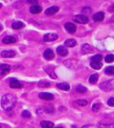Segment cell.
I'll list each match as a JSON object with an SVG mask.
<instances>
[{
	"label": "cell",
	"instance_id": "1",
	"mask_svg": "<svg viewBox=\"0 0 114 128\" xmlns=\"http://www.w3.org/2000/svg\"><path fill=\"white\" fill-rule=\"evenodd\" d=\"M17 103V98L12 94H5L2 96L1 100V105L2 108L6 111H9L16 105Z\"/></svg>",
	"mask_w": 114,
	"mask_h": 128
},
{
	"label": "cell",
	"instance_id": "2",
	"mask_svg": "<svg viewBox=\"0 0 114 128\" xmlns=\"http://www.w3.org/2000/svg\"><path fill=\"white\" fill-rule=\"evenodd\" d=\"M99 88L101 90L106 92L113 90V89H114V79L111 80L101 82L99 85Z\"/></svg>",
	"mask_w": 114,
	"mask_h": 128
},
{
	"label": "cell",
	"instance_id": "3",
	"mask_svg": "<svg viewBox=\"0 0 114 128\" xmlns=\"http://www.w3.org/2000/svg\"><path fill=\"white\" fill-rule=\"evenodd\" d=\"M73 21L75 22L78 24H86L88 22V18L86 16L83 15V14H78V15H76L73 16Z\"/></svg>",
	"mask_w": 114,
	"mask_h": 128
},
{
	"label": "cell",
	"instance_id": "4",
	"mask_svg": "<svg viewBox=\"0 0 114 128\" xmlns=\"http://www.w3.org/2000/svg\"><path fill=\"white\" fill-rule=\"evenodd\" d=\"M58 35L56 34H51L49 33L46 34L44 36V41L46 42H51V41H54L58 39Z\"/></svg>",
	"mask_w": 114,
	"mask_h": 128
},
{
	"label": "cell",
	"instance_id": "5",
	"mask_svg": "<svg viewBox=\"0 0 114 128\" xmlns=\"http://www.w3.org/2000/svg\"><path fill=\"white\" fill-rule=\"evenodd\" d=\"M11 70V67L8 64H1L0 65V75L1 76H5L9 73Z\"/></svg>",
	"mask_w": 114,
	"mask_h": 128
},
{
	"label": "cell",
	"instance_id": "6",
	"mask_svg": "<svg viewBox=\"0 0 114 128\" xmlns=\"http://www.w3.org/2000/svg\"><path fill=\"white\" fill-rule=\"evenodd\" d=\"M39 98H41L42 100L49 101L52 100L54 98V95H52L51 93H49V92H41L39 95Z\"/></svg>",
	"mask_w": 114,
	"mask_h": 128
},
{
	"label": "cell",
	"instance_id": "7",
	"mask_svg": "<svg viewBox=\"0 0 114 128\" xmlns=\"http://www.w3.org/2000/svg\"><path fill=\"white\" fill-rule=\"evenodd\" d=\"M65 28L67 30V32H68L71 34H73L75 33L76 31V25L73 23L71 22H67L65 24Z\"/></svg>",
	"mask_w": 114,
	"mask_h": 128
},
{
	"label": "cell",
	"instance_id": "8",
	"mask_svg": "<svg viewBox=\"0 0 114 128\" xmlns=\"http://www.w3.org/2000/svg\"><path fill=\"white\" fill-rule=\"evenodd\" d=\"M16 55V52L13 50H3L1 53V56L3 58H13Z\"/></svg>",
	"mask_w": 114,
	"mask_h": 128
},
{
	"label": "cell",
	"instance_id": "9",
	"mask_svg": "<svg viewBox=\"0 0 114 128\" xmlns=\"http://www.w3.org/2000/svg\"><path fill=\"white\" fill-rule=\"evenodd\" d=\"M54 51L48 48L44 52V57L45 58L46 60H52L54 58Z\"/></svg>",
	"mask_w": 114,
	"mask_h": 128
},
{
	"label": "cell",
	"instance_id": "10",
	"mask_svg": "<svg viewBox=\"0 0 114 128\" xmlns=\"http://www.w3.org/2000/svg\"><path fill=\"white\" fill-rule=\"evenodd\" d=\"M59 8L56 6H53L51 7H49L48 9H46L45 11V14L47 15V16H51V15H54V14H56L57 12H59Z\"/></svg>",
	"mask_w": 114,
	"mask_h": 128
},
{
	"label": "cell",
	"instance_id": "11",
	"mask_svg": "<svg viewBox=\"0 0 114 128\" xmlns=\"http://www.w3.org/2000/svg\"><path fill=\"white\" fill-rule=\"evenodd\" d=\"M64 65L69 68H74L77 65V60L73 59H68L64 61Z\"/></svg>",
	"mask_w": 114,
	"mask_h": 128
},
{
	"label": "cell",
	"instance_id": "12",
	"mask_svg": "<svg viewBox=\"0 0 114 128\" xmlns=\"http://www.w3.org/2000/svg\"><path fill=\"white\" fill-rule=\"evenodd\" d=\"M56 52L59 55L61 56H66L68 55V50L66 48V46H60L56 48Z\"/></svg>",
	"mask_w": 114,
	"mask_h": 128
},
{
	"label": "cell",
	"instance_id": "13",
	"mask_svg": "<svg viewBox=\"0 0 114 128\" xmlns=\"http://www.w3.org/2000/svg\"><path fill=\"white\" fill-rule=\"evenodd\" d=\"M9 86L12 88H22V85L17 79H12L9 82Z\"/></svg>",
	"mask_w": 114,
	"mask_h": 128
},
{
	"label": "cell",
	"instance_id": "14",
	"mask_svg": "<svg viewBox=\"0 0 114 128\" xmlns=\"http://www.w3.org/2000/svg\"><path fill=\"white\" fill-rule=\"evenodd\" d=\"M81 51L83 54H88L93 52V48L89 44H85L81 46Z\"/></svg>",
	"mask_w": 114,
	"mask_h": 128
},
{
	"label": "cell",
	"instance_id": "15",
	"mask_svg": "<svg viewBox=\"0 0 114 128\" xmlns=\"http://www.w3.org/2000/svg\"><path fill=\"white\" fill-rule=\"evenodd\" d=\"M16 41H17V39L14 36H7L5 37L2 40V42L5 44H14V43H16Z\"/></svg>",
	"mask_w": 114,
	"mask_h": 128
},
{
	"label": "cell",
	"instance_id": "16",
	"mask_svg": "<svg viewBox=\"0 0 114 128\" xmlns=\"http://www.w3.org/2000/svg\"><path fill=\"white\" fill-rule=\"evenodd\" d=\"M90 66L91 68L95 70H100L103 67V64L100 61H94V60H91Z\"/></svg>",
	"mask_w": 114,
	"mask_h": 128
},
{
	"label": "cell",
	"instance_id": "17",
	"mask_svg": "<svg viewBox=\"0 0 114 128\" xmlns=\"http://www.w3.org/2000/svg\"><path fill=\"white\" fill-rule=\"evenodd\" d=\"M29 10H30V12H31V13L36 14H39V13L41 12L42 9H41V7L40 6L34 4V5H32V6L30 7Z\"/></svg>",
	"mask_w": 114,
	"mask_h": 128
},
{
	"label": "cell",
	"instance_id": "18",
	"mask_svg": "<svg viewBox=\"0 0 114 128\" xmlns=\"http://www.w3.org/2000/svg\"><path fill=\"white\" fill-rule=\"evenodd\" d=\"M40 125L42 128H54V124L50 121H41L40 122Z\"/></svg>",
	"mask_w": 114,
	"mask_h": 128
},
{
	"label": "cell",
	"instance_id": "19",
	"mask_svg": "<svg viewBox=\"0 0 114 128\" xmlns=\"http://www.w3.org/2000/svg\"><path fill=\"white\" fill-rule=\"evenodd\" d=\"M77 42L76 40H74L73 38H69L66 40V41L64 42V45L66 46V47H70V48H72L76 45Z\"/></svg>",
	"mask_w": 114,
	"mask_h": 128
},
{
	"label": "cell",
	"instance_id": "20",
	"mask_svg": "<svg viewBox=\"0 0 114 128\" xmlns=\"http://www.w3.org/2000/svg\"><path fill=\"white\" fill-rule=\"evenodd\" d=\"M93 18L95 22H101L104 18V14L103 12H98L93 16Z\"/></svg>",
	"mask_w": 114,
	"mask_h": 128
},
{
	"label": "cell",
	"instance_id": "21",
	"mask_svg": "<svg viewBox=\"0 0 114 128\" xmlns=\"http://www.w3.org/2000/svg\"><path fill=\"white\" fill-rule=\"evenodd\" d=\"M56 86L58 88H59L61 90H69L70 89V86L68 85V83H66V82H61V83H58L56 85Z\"/></svg>",
	"mask_w": 114,
	"mask_h": 128
},
{
	"label": "cell",
	"instance_id": "22",
	"mask_svg": "<svg viewBox=\"0 0 114 128\" xmlns=\"http://www.w3.org/2000/svg\"><path fill=\"white\" fill-rule=\"evenodd\" d=\"M98 80V75L97 73H93L89 78V82L91 84H96Z\"/></svg>",
	"mask_w": 114,
	"mask_h": 128
},
{
	"label": "cell",
	"instance_id": "23",
	"mask_svg": "<svg viewBox=\"0 0 114 128\" xmlns=\"http://www.w3.org/2000/svg\"><path fill=\"white\" fill-rule=\"evenodd\" d=\"M24 26V24H23V22H14V23L12 24V28L16 29V30L22 28Z\"/></svg>",
	"mask_w": 114,
	"mask_h": 128
},
{
	"label": "cell",
	"instance_id": "24",
	"mask_svg": "<svg viewBox=\"0 0 114 128\" xmlns=\"http://www.w3.org/2000/svg\"><path fill=\"white\" fill-rule=\"evenodd\" d=\"M38 86L40 88H48L49 87L50 83L48 82V81H46V80H40V81L39 82Z\"/></svg>",
	"mask_w": 114,
	"mask_h": 128
},
{
	"label": "cell",
	"instance_id": "25",
	"mask_svg": "<svg viewBox=\"0 0 114 128\" xmlns=\"http://www.w3.org/2000/svg\"><path fill=\"white\" fill-rule=\"evenodd\" d=\"M98 127L100 128H114V122L110 124L99 123Z\"/></svg>",
	"mask_w": 114,
	"mask_h": 128
},
{
	"label": "cell",
	"instance_id": "26",
	"mask_svg": "<svg viewBox=\"0 0 114 128\" xmlns=\"http://www.w3.org/2000/svg\"><path fill=\"white\" fill-rule=\"evenodd\" d=\"M105 73L107 75H114V66L107 67L105 70Z\"/></svg>",
	"mask_w": 114,
	"mask_h": 128
},
{
	"label": "cell",
	"instance_id": "27",
	"mask_svg": "<svg viewBox=\"0 0 114 128\" xmlns=\"http://www.w3.org/2000/svg\"><path fill=\"white\" fill-rule=\"evenodd\" d=\"M105 61L106 63H112L114 61V55L109 54L105 57Z\"/></svg>",
	"mask_w": 114,
	"mask_h": 128
},
{
	"label": "cell",
	"instance_id": "28",
	"mask_svg": "<svg viewBox=\"0 0 114 128\" xmlns=\"http://www.w3.org/2000/svg\"><path fill=\"white\" fill-rule=\"evenodd\" d=\"M76 91L78 92H80V93H85L87 91V88L84 86H78L76 88Z\"/></svg>",
	"mask_w": 114,
	"mask_h": 128
},
{
	"label": "cell",
	"instance_id": "29",
	"mask_svg": "<svg viewBox=\"0 0 114 128\" xmlns=\"http://www.w3.org/2000/svg\"><path fill=\"white\" fill-rule=\"evenodd\" d=\"M91 60H94V61H100V62H101V60H102V56L100 55V54L95 55L94 56H93V57L91 58Z\"/></svg>",
	"mask_w": 114,
	"mask_h": 128
},
{
	"label": "cell",
	"instance_id": "30",
	"mask_svg": "<svg viewBox=\"0 0 114 128\" xmlns=\"http://www.w3.org/2000/svg\"><path fill=\"white\" fill-rule=\"evenodd\" d=\"M100 104H98V103H96V104L93 105V106H92V110H93V112H98L99 110H100Z\"/></svg>",
	"mask_w": 114,
	"mask_h": 128
},
{
	"label": "cell",
	"instance_id": "31",
	"mask_svg": "<svg viewBox=\"0 0 114 128\" xmlns=\"http://www.w3.org/2000/svg\"><path fill=\"white\" fill-rule=\"evenodd\" d=\"M76 102L80 106H86L88 104V102L86 100H78L76 101Z\"/></svg>",
	"mask_w": 114,
	"mask_h": 128
},
{
	"label": "cell",
	"instance_id": "32",
	"mask_svg": "<svg viewBox=\"0 0 114 128\" xmlns=\"http://www.w3.org/2000/svg\"><path fill=\"white\" fill-rule=\"evenodd\" d=\"M22 116L24 118H29L32 116L31 113L28 110H24L22 112Z\"/></svg>",
	"mask_w": 114,
	"mask_h": 128
},
{
	"label": "cell",
	"instance_id": "33",
	"mask_svg": "<svg viewBox=\"0 0 114 128\" xmlns=\"http://www.w3.org/2000/svg\"><path fill=\"white\" fill-rule=\"evenodd\" d=\"M108 105L110 107H114V98H110L108 100Z\"/></svg>",
	"mask_w": 114,
	"mask_h": 128
},
{
	"label": "cell",
	"instance_id": "34",
	"mask_svg": "<svg viewBox=\"0 0 114 128\" xmlns=\"http://www.w3.org/2000/svg\"><path fill=\"white\" fill-rule=\"evenodd\" d=\"M48 74L49 75V76H50L51 78H57V76H56V74H55L54 72H53V71H51V70H49V71H46Z\"/></svg>",
	"mask_w": 114,
	"mask_h": 128
},
{
	"label": "cell",
	"instance_id": "35",
	"mask_svg": "<svg viewBox=\"0 0 114 128\" xmlns=\"http://www.w3.org/2000/svg\"><path fill=\"white\" fill-rule=\"evenodd\" d=\"M81 128H97L96 126H93V125H91V124H88V125H85Z\"/></svg>",
	"mask_w": 114,
	"mask_h": 128
},
{
	"label": "cell",
	"instance_id": "36",
	"mask_svg": "<svg viewBox=\"0 0 114 128\" xmlns=\"http://www.w3.org/2000/svg\"><path fill=\"white\" fill-rule=\"evenodd\" d=\"M28 3H30V4H37L38 2L37 1H28Z\"/></svg>",
	"mask_w": 114,
	"mask_h": 128
},
{
	"label": "cell",
	"instance_id": "37",
	"mask_svg": "<svg viewBox=\"0 0 114 128\" xmlns=\"http://www.w3.org/2000/svg\"><path fill=\"white\" fill-rule=\"evenodd\" d=\"M2 28H3V26H2V24H0V30H2Z\"/></svg>",
	"mask_w": 114,
	"mask_h": 128
},
{
	"label": "cell",
	"instance_id": "38",
	"mask_svg": "<svg viewBox=\"0 0 114 128\" xmlns=\"http://www.w3.org/2000/svg\"><path fill=\"white\" fill-rule=\"evenodd\" d=\"M2 4H1V3H0V9H1V8H2Z\"/></svg>",
	"mask_w": 114,
	"mask_h": 128
},
{
	"label": "cell",
	"instance_id": "39",
	"mask_svg": "<svg viewBox=\"0 0 114 128\" xmlns=\"http://www.w3.org/2000/svg\"><path fill=\"white\" fill-rule=\"evenodd\" d=\"M62 128V127H57V128Z\"/></svg>",
	"mask_w": 114,
	"mask_h": 128
},
{
	"label": "cell",
	"instance_id": "40",
	"mask_svg": "<svg viewBox=\"0 0 114 128\" xmlns=\"http://www.w3.org/2000/svg\"><path fill=\"white\" fill-rule=\"evenodd\" d=\"M0 128H2V127H1V125H0Z\"/></svg>",
	"mask_w": 114,
	"mask_h": 128
}]
</instances>
